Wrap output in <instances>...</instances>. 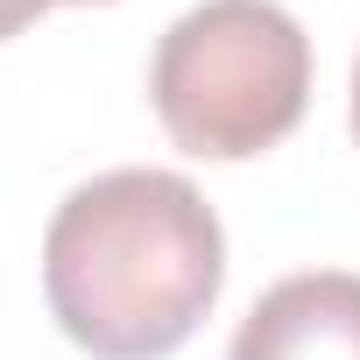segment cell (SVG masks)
<instances>
[{
  "instance_id": "7a4b0ae2",
  "label": "cell",
  "mask_w": 360,
  "mask_h": 360,
  "mask_svg": "<svg viewBox=\"0 0 360 360\" xmlns=\"http://www.w3.org/2000/svg\"><path fill=\"white\" fill-rule=\"evenodd\" d=\"M148 99L184 155L248 162L304 120L311 43L276 0H205L162 29Z\"/></svg>"
},
{
  "instance_id": "6da1fadb",
  "label": "cell",
  "mask_w": 360,
  "mask_h": 360,
  "mask_svg": "<svg viewBox=\"0 0 360 360\" xmlns=\"http://www.w3.org/2000/svg\"><path fill=\"white\" fill-rule=\"evenodd\" d=\"M226 283L219 212L176 169H106L78 184L43 233V290L92 360L176 353Z\"/></svg>"
},
{
  "instance_id": "277c9868",
  "label": "cell",
  "mask_w": 360,
  "mask_h": 360,
  "mask_svg": "<svg viewBox=\"0 0 360 360\" xmlns=\"http://www.w3.org/2000/svg\"><path fill=\"white\" fill-rule=\"evenodd\" d=\"M43 8H50V0H0V43H8V36H22Z\"/></svg>"
},
{
  "instance_id": "5b68a950",
  "label": "cell",
  "mask_w": 360,
  "mask_h": 360,
  "mask_svg": "<svg viewBox=\"0 0 360 360\" xmlns=\"http://www.w3.org/2000/svg\"><path fill=\"white\" fill-rule=\"evenodd\" d=\"M353 134H360V64H353Z\"/></svg>"
},
{
  "instance_id": "3957f363",
  "label": "cell",
  "mask_w": 360,
  "mask_h": 360,
  "mask_svg": "<svg viewBox=\"0 0 360 360\" xmlns=\"http://www.w3.org/2000/svg\"><path fill=\"white\" fill-rule=\"evenodd\" d=\"M226 360H360V276H283L233 332Z\"/></svg>"
}]
</instances>
